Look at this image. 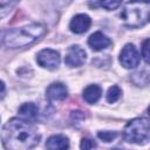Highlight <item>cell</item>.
Here are the masks:
<instances>
[{"mask_svg":"<svg viewBox=\"0 0 150 150\" xmlns=\"http://www.w3.org/2000/svg\"><path fill=\"white\" fill-rule=\"evenodd\" d=\"M101 95H102V89L97 84H90L86 87L83 90V100L89 104L96 103L100 100Z\"/></svg>","mask_w":150,"mask_h":150,"instance_id":"13","label":"cell"},{"mask_svg":"<svg viewBox=\"0 0 150 150\" xmlns=\"http://www.w3.org/2000/svg\"><path fill=\"white\" fill-rule=\"evenodd\" d=\"M121 94H122V90L120 89L118 86H111L107 91V101L109 103H114L121 97Z\"/></svg>","mask_w":150,"mask_h":150,"instance_id":"15","label":"cell"},{"mask_svg":"<svg viewBox=\"0 0 150 150\" xmlns=\"http://www.w3.org/2000/svg\"><path fill=\"white\" fill-rule=\"evenodd\" d=\"M88 45L91 49L98 52V50H103L108 48L111 45V40L107 35H104L102 32H95L89 36Z\"/></svg>","mask_w":150,"mask_h":150,"instance_id":"10","label":"cell"},{"mask_svg":"<svg viewBox=\"0 0 150 150\" xmlns=\"http://www.w3.org/2000/svg\"><path fill=\"white\" fill-rule=\"evenodd\" d=\"M96 146V143L91 139V138H88V137H83L81 139V143H80V148L81 150H91Z\"/></svg>","mask_w":150,"mask_h":150,"instance_id":"18","label":"cell"},{"mask_svg":"<svg viewBox=\"0 0 150 150\" xmlns=\"http://www.w3.org/2000/svg\"><path fill=\"white\" fill-rule=\"evenodd\" d=\"M46 32L47 28L42 23H30L20 28L6 29L0 32V45L9 49L27 47L40 40Z\"/></svg>","mask_w":150,"mask_h":150,"instance_id":"2","label":"cell"},{"mask_svg":"<svg viewBox=\"0 0 150 150\" xmlns=\"http://www.w3.org/2000/svg\"><path fill=\"white\" fill-rule=\"evenodd\" d=\"M19 115L22 120L27 121V122H33L36 120L38 115H39V108L35 103L33 102H28V103H23L20 108H19Z\"/></svg>","mask_w":150,"mask_h":150,"instance_id":"12","label":"cell"},{"mask_svg":"<svg viewBox=\"0 0 150 150\" xmlns=\"http://www.w3.org/2000/svg\"><path fill=\"white\" fill-rule=\"evenodd\" d=\"M68 95L67 87L61 82H54L49 84L46 90V97L49 102H59L63 101Z\"/></svg>","mask_w":150,"mask_h":150,"instance_id":"8","label":"cell"},{"mask_svg":"<svg viewBox=\"0 0 150 150\" xmlns=\"http://www.w3.org/2000/svg\"><path fill=\"white\" fill-rule=\"evenodd\" d=\"M142 56L145 61V63H149V39H145L142 46Z\"/></svg>","mask_w":150,"mask_h":150,"instance_id":"19","label":"cell"},{"mask_svg":"<svg viewBox=\"0 0 150 150\" xmlns=\"http://www.w3.org/2000/svg\"><path fill=\"white\" fill-rule=\"evenodd\" d=\"M60 61H61L60 54L56 50L50 49V48L42 49L36 55V62L42 68H46V69H49V70L56 69L60 64Z\"/></svg>","mask_w":150,"mask_h":150,"instance_id":"5","label":"cell"},{"mask_svg":"<svg viewBox=\"0 0 150 150\" xmlns=\"http://www.w3.org/2000/svg\"><path fill=\"white\" fill-rule=\"evenodd\" d=\"M0 138L6 150H30L39 144L41 136L30 122L13 117L2 127Z\"/></svg>","mask_w":150,"mask_h":150,"instance_id":"1","label":"cell"},{"mask_svg":"<svg viewBox=\"0 0 150 150\" xmlns=\"http://www.w3.org/2000/svg\"><path fill=\"white\" fill-rule=\"evenodd\" d=\"M94 7L96 6H100V7H103L105 8L107 11H112V9H116L117 7H120L122 4L120 1H100V2H94V4H89Z\"/></svg>","mask_w":150,"mask_h":150,"instance_id":"16","label":"cell"},{"mask_svg":"<svg viewBox=\"0 0 150 150\" xmlns=\"http://www.w3.org/2000/svg\"><path fill=\"white\" fill-rule=\"evenodd\" d=\"M149 11L148 2H127L121 12V20L127 27L138 28L149 21Z\"/></svg>","mask_w":150,"mask_h":150,"instance_id":"3","label":"cell"},{"mask_svg":"<svg viewBox=\"0 0 150 150\" xmlns=\"http://www.w3.org/2000/svg\"><path fill=\"white\" fill-rule=\"evenodd\" d=\"M5 91H6V87H5V83L0 80V98H2L5 96Z\"/></svg>","mask_w":150,"mask_h":150,"instance_id":"21","label":"cell"},{"mask_svg":"<svg viewBox=\"0 0 150 150\" xmlns=\"http://www.w3.org/2000/svg\"><path fill=\"white\" fill-rule=\"evenodd\" d=\"M86 52L84 49H82L80 46L75 45V46H70L66 53V57H64V62L68 67L74 68V67H80L86 62Z\"/></svg>","mask_w":150,"mask_h":150,"instance_id":"7","label":"cell"},{"mask_svg":"<svg viewBox=\"0 0 150 150\" xmlns=\"http://www.w3.org/2000/svg\"><path fill=\"white\" fill-rule=\"evenodd\" d=\"M18 5L16 1H8V0H0V20L7 16L11 11Z\"/></svg>","mask_w":150,"mask_h":150,"instance_id":"14","label":"cell"},{"mask_svg":"<svg viewBox=\"0 0 150 150\" xmlns=\"http://www.w3.org/2000/svg\"><path fill=\"white\" fill-rule=\"evenodd\" d=\"M111 150H124V149H120V148H114V149H111Z\"/></svg>","mask_w":150,"mask_h":150,"instance_id":"22","label":"cell"},{"mask_svg":"<svg viewBox=\"0 0 150 150\" xmlns=\"http://www.w3.org/2000/svg\"><path fill=\"white\" fill-rule=\"evenodd\" d=\"M84 118V115L82 114V111H73L71 114V120H75L76 123H81V121Z\"/></svg>","mask_w":150,"mask_h":150,"instance_id":"20","label":"cell"},{"mask_svg":"<svg viewBox=\"0 0 150 150\" xmlns=\"http://www.w3.org/2000/svg\"><path fill=\"white\" fill-rule=\"evenodd\" d=\"M120 62L124 68L132 69L139 63V55L136 47L132 43H127L120 54Z\"/></svg>","mask_w":150,"mask_h":150,"instance_id":"6","label":"cell"},{"mask_svg":"<svg viewBox=\"0 0 150 150\" xmlns=\"http://www.w3.org/2000/svg\"><path fill=\"white\" fill-rule=\"evenodd\" d=\"M47 150H68L69 139L64 135H53L46 142Z\"/></svg>","mask_w":150,"mask_h":150,"instance_id":"11","label":"cell"},{"mask_svg":"<svg viewBox=\"0 0 150 150\" xmlns=\"http://www.w3.org/2000/svg\"><path fill=\"white\" fill-rule=\"evenodd\" d=\"M149 120L145 117H137L129 121L123 130L124 139L135 144H146L149 142Z\"/></svg>","mask_w":150,"mask_h":150,"instance_id":"4","label":"cell"},{"mask_svg":"<svg viewBox=\"0 0 150 150\" xmlns=\"http://www.w3.org/2000/svg\"><path fill=\"white\" fill-rule=\"evenodd\" d=\"M117 131H109V130H105V131H98L97 132V137L107 143L114 141L116 137H117Z\"/></svg>","mask_w":150,"mask_h":150,"instance_id":"17","label":"cell"},{"mask_svg":"<svg viewBox=\"0 0 150 150\" xmlns=\"http://www.w3.org/2000/svg\"><path fill=\"white\" fill-rule=\"evenodd\" d=\"M90 25H91V19L87 14H77L71 19L69 23V28L75 34H82L89 29Z\"/></svg>","mask_w":150,"mask_h":150,"instance_id":"9","label":"cell"}]
</instances>
